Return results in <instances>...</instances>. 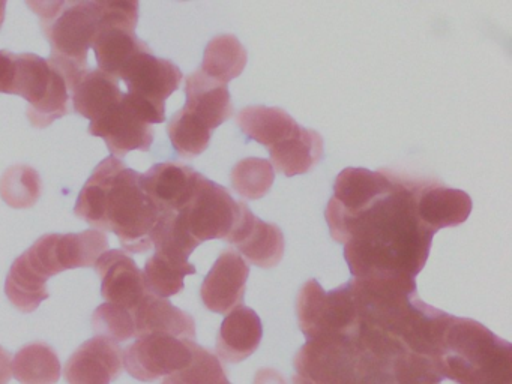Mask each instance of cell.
Listing matches in <instances>:
<instances>
[{
  "mask_svg": "<svg viewBox=\"0 0 512 384\" xmlns=\"http://www.w3.org/2000/svg\"><path fill=\"white\" fill-rule=\"evenodd\" d=\"M424 180L394 173L392 188L367 209L355 215L326 210L331 236L344 243L353 278H415L424 269L434 237L416 212V195Z\"/></svg>",
  "mask_w": 512,
  "mask_h": 384,
  "instance_id": "1",
  "label": "cell"
},
{
  "mask_svg": "<svg viewBox=\"0 0 512 384\" xmlns=\"http://www.w3.org/2000/svg\"><path fill=\"white\" fill-rule=\"evenodd\" d=\"M140 174L121 159H104L83 186L74 213L98 231H113L122 248L143 254L163 218L140 186Z\"/></svg>",
  "mask_w": 512,
  "mask_h": 384,
  "instance_id": "2",
  "label": "cell"
},
{
  "mask_svg": "<svg viewBox=\"0 0 512 384\" xmlns=\"http://www.w3.org/2000/svg\"><path fill=\"white\" fill-rule=\"evenodd\" d=\"M440 365L458 384H512V345L478 321L452 317Z\"/></svg>",
  "mask_w": 512,
  "mask_h": 384,
  "instance_id": "3",
  "label": "cell"
},
{
  "mask_svg": "<svg viewBox=\"0 0 512 384\" xmlns=\"http://www.w3.org/2000/svg\"><path fill=\"white\" fill-rule=\"evenodd\" d=\"M41 18L44 33L52 45L50 62L74 86L88 68V51L100 27L97 2H28Z\"/></svg>",
  "mask_w": 512,
  "mask_h": 384,
  "instance_id": "4",
  "label": "cell"
},
{
  "mask_svg": "<svg viewBox=\"0 0 512 384\" xmlns=\"http://www.w3.org/2000/svg\"><path fill=\"white\" fill-rule=\"evenodd\" d=\"M368 368L355 336L308 339L296 354L293 384H364Z\"/></svg>",
  "mask_w": 512,
  "mask_h": 384,
  "instance_id": "5",
  "label": "cell"
},
{
  "mask_svg": "<svg viewBox=\"0 0 512 384\" xmlns=\"http://www.w3.org/2000/svg\"><path fill=\"white\" fill-rule=\"evenodd\" d=\"M13 95L29 102L32 126L47 128L70 113V86L58 66L37 54H17Z\"/></svg>",
  "mask_w": 512,
  "mask_h": 384,
  "instance_id": "6",
  "label": "cell"
},
{
  "mask_svg": "<svg viewBox=\"0 0 512 384\" xmlns=\"http://www.w3.org/2000/svg\"><path fill=\"white\" fill-rule=\"evenodd\" d=\"M125 99L149 125L166 120V99L179 89L182 72L175 63L155 57L151 48L137 54L122 69Z\"/></svg>",
  "mask_w": 512,
  "mask_h": 384,
  "instance_id": "7",
  "label": "cell"
},
{
  "mask_svg": "<svg viewBox=\"0 0 512 384\" xmlns=\"http://www.w3.org/2000/svg\"><path fill=\"white\" fill-rule=\"evenodd\" d=\"M299 327L307 339L355 336L358 314L350 285L323 290L316 279L305 282L296 302Z\"/></svg>",
  "mask_w": 512,
  "mask_h": 384,
  "instance_id": "8",
  "label": "cell"
},
{
  "mask_svg": "<svg viewBox=\"0 0 512 384\" xmlns=\"http://www.w3.org/2000/svg\"><path fill=\"white\" fill-rule=\"evenodd\" d=\"M242 204L233 200L226 188L200 176L193 197L173 218L199 245L206 240H229L238 224Z\"/></svg>",
  "mask_w": 512,
  "mask_h": 384,
  "instance_id": "9",
  "label": "cell"
},
{
  "mask_svg": "<svg viewBox=\"0 0 512 384\" xmlns=\"http://www.w3.org/2000/svg\"><path fill=\"white\" fill-rule=\"evenodd\" d=\"M109 240L103 231L46 234L25 252L31 266L47 279L65 270L91 267L107 251Z\"/></svg>",
  "mask_w": 512,
  "mask_h": 384,
  "instance_id": "10",
  "label": "cell"
},
{
  "mask_svg": "<svg viewBox=\"0 0 512 384\" xmlns=\"http://www.w3.org/2000/svg\"><path fill=\"white\" fill-rule=\"evenodd\" d=\"M193 342L164 333H151L137 338L134 344L127 347L122 353V362L128 374L136 380L155 381L190 365Z\"/></svg>",
  "mask_w": 512,
  "mask_h": 384,
  "instance_id": "11",
  "label": "cell"
},
{
  "mask_svg": "<svg viewBox=\"0 0 512 384\" xmlns=\"http://www.w3.org/2000/svg\"><path fill=\"white\" fill-rule=\"evenodd\" d=\"M89 132L101 137L115 158H124L131 150L148 152L154 141V129L146 123L127 99H122L116 107L92 120Z\"/></svg>",
  "mask_w": 512,
  "mask_h": 384,
  "instance_id": "12",
  "label": "cell"
},
{
  "mask_svg": "<svg viewBox=\"0 0 512 384\" xmlns=\"http://www.w3.org/2000/svg\"><path fill=\"white\" fill-rule=\"evenodd\" d=\"M200 176L188 165L163 162L140 174V186L161 215H175L193 197Z\"/></svg>",
  "mask_w": 512,
  "mask_h": 384,
  "instance_id": "13",
  "label": "cell"
},
{
  "mask_svg": "<svg viewBox=\"0 0 512 384\" xmlns=\"http://www.w3.org/2000/svg\"><path fill=\"white\" fill-rule=\"evenodd\" d=\"M250 267L239 252L226 249L203 281L200 296L209 311L229 314L244 302Z\"/></svg>",
  "mask_w": 512,
  "mask_h": 384,
  "instance_id": "14",
  "label": "cell"
},
{
  "mask_svg": "<svg viewBox=\"0 0 512 384\" xmlns=\"http://www.w3.org/2000/svg\"><path fill=\"white\" fill-rule=\"evenodd\" d=\"M94 266L101 276V294L107 303L133 311L148 294L143 272L127 252L106 251Z\"/></svg>",
  "mask_w": 512,
  "mask_h": 384,
  "instance_id": "15",
  "label": "cell"
},
{
  "mask_svg": "<svg viewBox=\"0 0 512 384\" xmlns=\"http://www.w3.org/2000/svg\"><path fill=\"white\" fill-rule=\"evenodd\" d=\"M227 242L236 245L248 263L262 269H271L280 264L286 248L283 231L278 225L260 221L245 203L242 204L238 224Z\"/></svg>",
  "mask_w": 512,
  "mask_h": 384,
  "instance_id": "16",
  "label": "cell"
},
{
  "mask_svg": "<svg viewBox=\"0 0 512 384\" xmlns=\"http://www.w3.org/2000/svg\"><path fill=\"white\" fill-rule=\"evenodd\" d=\"M416 212L422 225L436 234L442 228L457 227L467 221L472 212V198L439 180L425 179L416 195Z\"/></svg>",
  "mask_w": 512,
  "mask_h": 384,
  "instance_id": "17",
  "label": "cell"
},
{
  "mask_svg": "<svg viewBox=\"0 0 512 384\" xmlns=\"http://www.w3.org/2000/svg\"><path fill=\"white\" fill-rule=\"evenodd\" d=\"M392 182L394 171L346 168L335 180L334 197L329 200L326 210L341 215H355L385 195L392 188Z\"/></svg>",
  "mask_w": 512,
  "mask_h": 384,
  "instance_id": "18",
  "label": "cell"
},
{
  "mask_svg": "<svg viewBox=\"0 0 512 384\" xmlns=\"http://www.w3.org/2000/svg\"><path fill=\"white\" fill-rule=\"evenodd\" d=\"M122 350L103 336L86 341L65 365L68 384H110L121 375Z\"/></svg>",
  "mask_w": 512,
  "mask_h": 384,
  "instance_id": "19",
  "label": "cell"
},
{
  "mask_svg": "<svg viewBox=\"0 0 512 384\" xmlns=\"http://www.w3.org/2000/svg\"><path fill=\"white\" fill-rule=\"evenodd\" d=\"M131 314H133L136 338H142L151 333H164V335L191 339V341L196 338L194 318L163 297L146 294Z\"/></svg>",
  "mask_w": 512,
  "mask_h": 384,
  "instance_id": "20",
  "label": "cell"
},
{
  "mask_svg": "<svg viewBox=\"0 0 512 384\" xmlns=\"http://www.w3.org/2000/svg\"><path fill=\"white\" fill-rule=\"evenodd\" d=\"M262 336L263 326L259 315L248 306H238L221 323L217 354L226 362H242L259 348Z\"/></svg>",
  "mask_w": 512,
  "mask_h": 384,
  "instance_id": "21",
  "label": "cell"
},
{
  "mask_svg": "<svg viewBox=\"0 0 512 384\" xmlns=\"http://www.w3.org/2000/svg\"><path fill=\"white\" fill-rule=\"evenodd\" d=\"M185 93V110L202 120L211 131L232 116V98L227 84L208 77L200 69L188 75Z\"/></svg>",
  "mask_w": 512,
  "mask_h": 384,
  "instance_id": "22",
  "label": "cell"
},
{
  "mask_svg": "<svg viewBox=\"0 0 512 384\" xmlns=\"http://www.w3.org/2000/svg\"><path fill=\"white\" fill-rule=\"evenodd\" d=\"M71 99L77 113L97 120L124 99L118 80L100 69L86 71L71 87Z\"/></svg>",
  "mask_w": 512,
  "mask_h": 384,
  "instance_id": "23",
  "label": "cell"
},
{
  "mask_svg": "<svg viewBox=\"0 0 512 384\" xmlns=\"http://www.w3.org/2000/svg\"><path fill=\"white\" fill-rule=\"evenodd\" d=\"M272 167L293 177L308 173L323 156V138L313 129L299 126L298 131L271 150Z\"/></svg>",
  "mask_w": 512,
  "mask_h": 384,
  "instance_id": "24",
  "label": "cell"
},
{
  "mask_svg": "<svg viewBox=\"0 0 512 384\" xmlns=\"http://www.w3.org/2000/svg\"><path fill=\"white\" fill-rule=\"evenodd\" d=\"M236 123L247 137L269 150L292 137L301 126L286 111L271 107L244 108L236 117Z\"/></svg>",
  "mask_w": 512,
  "mask_h": 384,
  "instance_id": "25",
  "label": "cell"
},
{
  "mask_svg": "<svg viewBox=\"0 0 512 384\" xmlns=\"http://www.w3.org/2000/svg\"><path fill=\"white\" fill-rule=\"evenodd\" d=\"M193 273H196V267L188 258L155 249V254L149 258L143 270V278L148 293L167 299L181 293L184 290L185 276Z\"/></svg>",
  "mask_w": 512,
  "mask_h": 384,
  "instance_id": "26",
  "label": "cell"
},
{
  "mask_svg": "<svg viewBox=\"0 0 512 384\" xmlns=\"http://www.w3.org/2000/svg\"><path fill=\"white\" fill-rule=\"evenodd\" d=\"M5 293L10 302L25 314L34 312L50 297L47 291V278L29 264L25 254L20 255L11 266L5 282Z\"/></svg>",
  "mask_w": 512,
  "mask_h": 384,
  "instance_id": "27",
  "label": "cell"
},
{
  "mask_svg": "<svg viewBox=\"0 0 512 384\" xmlns=\"http://www.w3.org/2000/svg\"><path fill=\"white\" fill-rule=\"evenodd\" d=\"M61 372L58 354L44 342L25 345L14 356L13 375L22 384H56Z\"/></svg>",
  "mask_w": 512,
  "mask_h": 384,
  "instance_id": "28",
  "label": "cell"
},
{
  "mask_svg": "<svg viewBox=\"0 0 512 384\" xmlns=\"http://www.w3.org/2000/svg\"><path fill=\"white\" fill-rule=\"evenodd\" d=\"M247 60V51L236 36H215L206 45L200 71L220 83L227 84L244 72Z\"/></svg>",
  "mask_w": 512,
  "mask_h": 384,
  "instance_id": "29",
  "label": "cell"
},
{
  "mask_svg": "<svg viewBox=\"0 0 512 384\" xmlns=\"http://www.w3.org/2000/svg\"><path fill=\"white\" fill-rule=\"evenodd\" d=\"M170 141L182 158H196L208 149L212 131L190 111L182 108L167 126Z\"/></svg>",
  "mask_w": 512,
  "mask_h": 384,
  "instance_id": "30",
  "label": "cell"
},
{
  "mask_svg": "<svg viewBox=\"0 0 512 384\" xmlns=\"http://www.w3.org/2000/svg\"><path fill=\"white\" fill-rule=\"evenodd\" d=\"M40 195V174L28 165H14L0 179V197L14 209L34 206Z\"/></svg>",
  "mask_w": 512,
  "mask_h": 384,
  "instance_id": "31",
  "label": "cell"
},
{
  "mask_svg": "<svg viewBox=\"0 0 512 384\" xmlns=\"http://www.w3.org/2000/svg\"><path fill=\"white\" fill-rule=\"evenodd\" d=\"M275 170L268 159L247 158L232 170V185L241 197L259 200L274 185Z\"/></svg>",
  "mask_w": 512,
  "mask_h": 384,
  "instance_id": "32",
  "label": "cell"
},
{
  "mask_svg": "<svg viewBox=\"0 0 512 384\" xmlns=\"http://www.w3.org/2000/svg\"><path fill=\"white\" fill-rule=\"evenodd\" d=\"M92 327L98 336L115 342L128 341L136 333L131 311L113 303H103L95 309Z\"/></svg>",
  "mask_w": 512,
  "mask_h": 384,
  "instance_id": "33",
  "label": "cell"
},
{
  "mask_svg": "<svg viewBox=\"0 0 512 384\" xmlns=\"http://www.w3.org/2000/svg\"><path fill=\"white\" fill-rule=\"evenodd\" d=\"M193 348V359L187 368L182 369L181 375L190 384H230L226 371L218 357L206 348L200 347L196 342Z\"/></svg>",
  "mask_w": 512,
  "mask_h": 384,
  "instance_id": "34",
  "label": "cell"
},
{
  "mask_svg": "<svg viewBox=\"0 0 512 384\" xmlns=\"http://www.w3.org/2000/svg\"><path fill=\"white\" fill-rule=\"evenodd\" d=\"M16 66L17 54L8 50H0V93L13 95Z\"/></svg>",
  "mask_w": 512,
  "mask_h": 384,
  "instance_id": "35",
  "label": "cell"
},
{
  "mask_svg": "<svg viewBox=\"0 0 512 384\" xmlns=\"http://www.w3.org/2000/svg\"><path fill=\"white\" fill-rule=\"evenodd\" d=\"M254 384H287L286 378L275 369H260L254 377Z\"/></svg>",
  "mask_w": 512,
  "mask_h": 384,
  "instance_id": "36",
  "label": "cell"
},
{
  "mask_svg": "<svg viewBox=\"0 0 512 384\" xmlns=\"http://www.w3.org/2000/svg\"><path fill=\"white\" fill-rule=\"evenodd\" d=\"M13 377V360L5 348L0 347V384L10 383Z\"/></svg>",
  "mask_w": 512,
  "mask_h": 384,
  "instance_id": "37",
  "label": "cell"
},
{
  "mask_svg": "<svg viewBox=\"0 0 512 384\" xmlns=\"http://www.w3.org/2000/svg\"><path fill=\"white\" fill-rule=\"evenodd\" d=\"M161 384H190L184 377H182L181 372H175V374L167 375L166 380Z\"/></svg>",
  "mask_w": 512,
  "mask_h": 384,
  "instance_id": "38",
  "label": "cell"
},
{
  "mask_svg": "<svg viewBox=\"0 0 512 384\" xmlns=\"http://www.w3.org/2000/svg\"><path fill=\"white\" fill-rule=\"evenodd\" d=\"M5 8H7V2H0V29L5 20Z\"/></svg>",
  "mask_w": 512,
  "mask_h": 384,
  "instance_id": "39",
  "label": "cell"
}]
</instances>
